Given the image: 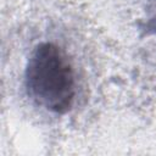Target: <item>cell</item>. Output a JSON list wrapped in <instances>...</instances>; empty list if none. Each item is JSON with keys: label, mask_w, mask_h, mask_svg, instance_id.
Instances as JSON below:
<instances>
[{"label": "cell", "mask_w": 156, "mask_h": 156, "mask_svg": "<svg viewBox=\"0 0 156 156\" xmlns=\"http://www.w3.org/2000/svg\"><path fill=\"white\" fill-rule=\"evenodd\" d=\"M26 84L33 100L46 110L66 113L71 110L76 88L71 63L52 43H41L32 52L26 68Z\"/></svg>", "instance_id": "6da1fadb"}]
</instances>
